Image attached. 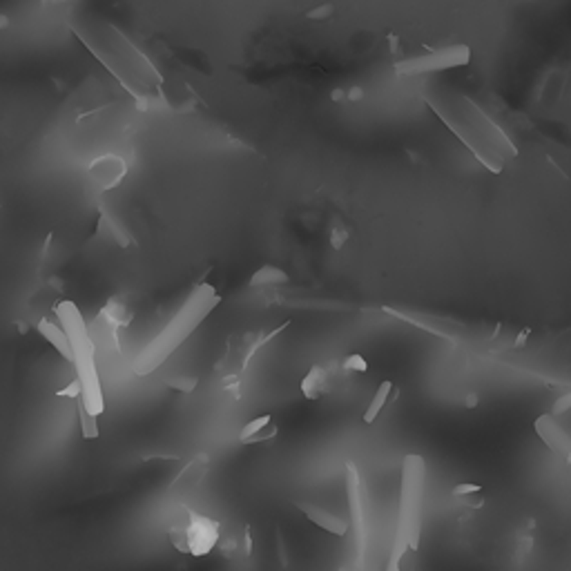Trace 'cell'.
Returning a JSON list of instances; mask_svg holds the SVG:
<instances>
[{"mask_svg":"<svg viewBox=\"0 0 571 571\" xmlns=\"http://www.w3.org/2000/svg\"><path fill=\"white\" fill-rule=\"evenodd\" d=\"M428 108L449 128L455 137L462 141L466 150L480 161V163L493 174H500L507 159L518 154L516 146L504 134L502 128L491 121V117L482 108H478L471 99L455 97L449 101L424 99Z\"/></svg>","mask_w":571,"mask_h":571,"instance_id":"1","label":"cell"},{"mask_svg":"<svg viewBox=\"0 0 571 571\" xmlns=\"http://www.w3.org/2000/svg\"><path fill=\"white\" fill-rule=\"evenodd\" d=\"M219 301H221V297H219V292L214 290V286H210V283L194 286L192 292L188 294V299L181 303V308L174 312V317L170 319L163 326V330H161L159 335L139 353L134 364H132L134 373L143 377V375H150L152 370H157L199 326H201V321L219 306Z\"/></svg>","mask_w":571,"mask_h":571,"instance_id":"2","label":"cell"},{"mask_svg":"<svg viewBox=\"0 0 571 571\" xmlns=\"http://www.w3.org/2000/svg\"><path fill=\"white\" fill-rule=\"evenodd\" d=\"M426 462L422 455L408 453L402 462V487H399L397 529L388 556L386 571H402L406 551H420L422 536V498H424Z\"/></svg>","mask_w":571,"mask_h":571,"instance_id":"3","label":"cell"},{"mask_svg":"<svg viewBox=\"0 0 571 571\" xmlns=\"http://www.w3.org/2000/svg\"><path fill=\"white\" fill-rule=\"evenodd\" d=\"M54 315L72 346V366L76 368V379L81 382V406L90 415L99 417L103 408H106V402H103L101 379L97 370V350H94L88 335V321L83 319L81 310L74 301L56 303Z\"/></svg>","mask_w":571,"mask_h":571,"instance_id":"4","label":"cell"},{"mask_svg":"<svg viewBox=\"0 0 571 571\" xmlns=\"http://www.w3.org/2000/svg\"><path fill=\"white\" fill-rule=\"evenodd\" d=\"M286 328H288V321H283L277 330H270L268 335H263V332H243L239 337L228 339L223 357L214 364V370L223 377L226 391H230L234 397H239L241 377L246 373V368H248V364L252 361V357L259 353L266 344H270L274 337H279V332Z\"/></svg>","mask_w":571,"mask_h":571,"instance_id":"5","label":"cell"},{"mask_svg":"<svg viewBox=\"0 0 571 571\" xmlns=\"http://www.w3.org/2000/svg\"><path fill=\"white\" fill-rule=\"evenodd\" d=\"M183 509V520L170 527V542L181 554L203 558L219 545L221 540V525L214 518H208L190 507Z\"/></svg>","mask_w":571,"mask_h":571,"instance_id":"6","label":"cell"},{"mask_svg":"<svg viewBox=\"0 0 571 571\" xmlns=\"http://www.w3.org/2000/svg\"><path fill=\"white\" fill-rule=\"evenodd\" d=\"M471 63V47L458 43L435 50L431 54L411 56L395 63V72L399 76H417V74H431V72H444L453 68H464Z\"/></svg>","mask_w":571,"mask_h":571,"instance_id":"7","label":"cell"},{"mask_svg":"<svg viewBox=\"0 0 571 571\" xmlns=\"http://www.w3.org/2000/svg\"><path fill=\"white\" fill-rule=\"evenodd\" d=\"M344 471H346L348 513H350V525H353V534H355V560H357V567L364 569L366 549H368V527L364 516V500H361V482H359L357 466L353 462H346Z\"/></svg>","mask_w":571,"mask_h":571,"instance_id":"8","label":"cell"},{"mask_svg":"<svg viewBox=\"0 0 571 571\" xmlns=\"http://www.w3.org/2000/svg\"><path fill=\"white\" fill-rule=\"evenodd\" d=\"M126 174H128V161L119 154H101L88 168L90 183L99 192H110V190L119 188Z\"/></svg>","mask_w":571,"mask_h":571,"instance_id":"9","label":"cell"},{"mask_svg":"<svg viewBox=\"0 0 571 571\" xmlns=\"http://www.w3.org/2000/svg\"><path fill=\"white\" fill-rule=\"evenodd\" d=\"M534 428H536V433L542 442H545V446L551 451V453H556L558 458H563V460H571V437L560 428V424L556 422V417L551 415V413H545V415H540L538 420L534 422Z\"/></svg>","mask_w":571,"mask_h":571,"instance_id":"10","label":"cell"},{"mask_svg":"<svg viewBox=\"0 0 571 571\" xmlns=\"http://www.w3.org/2000/svg\"><path fill=\"white\" fill-rule=\"evenodd\" d=\"M119 332L121 330L106 315H101V312L92 321H88V335L97 353H117Z\"/></svg>","mask_w":571,"mask_h":571,"instance_id":"11","label":"cell"},{"mask_svg":"<svg viewBox=\"0 0 571 571\" xmlns=\"http://www.w3.org/2000/svg\"><path fill=\"white\" fill-rule=\"evenodd\" d=\"M208 466H210V458H208L206 453L194 455V458L190 460V462L183 466V469L179 471L177 478H174L172 482H170L168 491H170V493H186V491L197 489L199 484H201V480L206 478Z\"/></svg>","mask_w":571,"mask_h":571,"instance_id":"12","label":"cell"},{"mask_svg":"<svg viewBox=\"0 0 571 571\" xmlns=\"http://www.w3.org/2000/svg\"><path fill=\"white\" fill-rule=\"evenodd\" d=\"M297 507L301 509L303 516H306L315 527L328 531V534H332V536H346L348 534V522L344 518L335 516V513H330V511L317 507V504H310V502H299Z\"/></svg>","mask_w":571,"mask_h":571,"instance_id":"13","label":"cell"},{"mask_svg":"<svg viewBox=\"0 0 571 571\" xmlns=\"http://www.w3.org/2000/svg\"><path fill=\"white\" fill-rule=\"evenodd\" d=\"M99 312H101V315H106L119 330H123V328L130 326L132 319H134V303H132L130 294L121 292V294H114V297H110L106 301V306H103Z\"/></svg>","mask_w":571,"mask_h":571,"instance_id":"14","label":"cell"},{"mask_svg":"<svg viewBox=\"0 0 571 571\" xmlns=\"http://www.w3.org/2000/svg\"><path fill=\"white\" fill-rule=\"evenodd\" d=\"M36 330L41 332V335H43L47 341H50V344H52L56 350H59L63 359H68L70 364H72V361H74V355H72L70 339H68V335H65V330L61 328V323H59V321L43 317V319H38V321H36Z\"/></svg>","mask_w":571,"mask_h":571,"instance_id":"15","label":"cell"},{"mask_svg":"<svg viewBox=\"0 0 571 571\" xmlns=\"http://www.w3.org/2000/svg\"><path fill=\"white\" fill-rule=\"evenodd\" d=\"M97 232L101 237H108V239L112 243H117L119 248H128V246L132 243V237L128 232V228L123 226L110 210H101L99 223H97Z\"/></svg>","mask_w":571,"mask_h":571,"instance_id":"16","label":"cell"},{"mask_svg":"<svg viewBox=\"0 0 571 571\" xmlns=\"http://www.w3.org/2000/svg\"><path fill=\"white\" fill-rule=\"evenodd\" d=\"M288 281V272L283 268H277V266H261L250 277L252 288H274V286H286Z\"/></svg>","mask_w":571,"mask_h":571,"instance_id":"17","label":"cell"},{"mask_svg":"<svg viewBox=\"0 0 571 571\" xmlns=\"http://www.w3.org/2000/svg\"><path fill=\"white\" fill-rule=\"evenodd\" d=\"M301 395L306 397V399H319L323 395V391H326V373H323V368L321 366H312L306 377L301 379Z\"/></svg>","mask_w":571,"mask_h":571,"instance_id":"18","label":"cell"},{"mask_svg":"<svg viewBox=\"0 0 571 571\" xmlns=\"http://www.w3.org/2000/svg\"><path fill=\"white\" fill-rule=\"evenodd\" d=\"M391 393H393V382H382L377 386L373 399H370V404L366 406V411H364V424H375L377 422L379 413H382L384 406L388 404Z\"/></svg>","mask_w":571,"mask_h":571,"instance_id":"19","label":"cell"},{"mask_svg":"<svg viewBox=\"0 0 571 571\" xmlns=\"http://www.w3.org/2000/svg\"><path fill=\"white\" fill-rule=\"evenodd\" d=\"M163 384L177 393H192L199 386V377L197 375H168V377H163Z\"/></svg>","mask_w":571,"mask_h":571,"instance_id":"20","label":"cell"},{"mask_svg":"<svg viewBox=\"0 0 571 571\" xmlns=\"http://www.w3.org/2000/svg\"><path fill=\"white\" fill-rule=\"evenodd\" d=\"M272 424V415H259V417H254V420H250L248 424H246L241 428V433H239V442H246V440H250V437L254 435H259L261 431H266Z\"/></svg>","mask_w":571,"mask_h":571,"instance_id":"21","label":"cell"},{"mask_svg":"<svg viewBox=\"0 0 571 571\" xmlns=\"http://www.w3.org/2000/svg\"><path fill=\"white\" fill-rule=\"evenodd\" d=\"M79 420H81V433H83L85 440H94V437H99V417L90 415L81 404H79Z\"/></svg>","mask_w":571,"mask_h":571,"instance_id":"22","label":"cell"},{"mask_svg":"<svg viewBox=\"0 0 571 571\" xmlns=\"http://www.w3.org/2000/svg\"><path fill=\"white\" fill-rule=\"evenodd\" d=\"M348 239H350L348 226H344V223L339 221V219H335V223L330 226V248L332 250H341Z\"/></svg>","mask_w":571,"mask_h":571,"instance_id":"23","label":"cell"},{"mask_svg":"<svg viewBox=\"0 0 571 571\" xmlns=\"http://www.w3.org/2000/svg\"><path fill=\"white\" fill-rule=\"evenodd\" d=\"M344 370H348V373H366L368 370V361L364 355H359V353H353V355H348L344 359Z\"/></svg>","mask_w":571,"mask_h":571,"instance_id":"24","label":"cell"},{"mask_svg":"<svg viewBox=\"0 0 571 571\" xmlns=\"http://www.w3.org/2000/svg\"><path fill=\"white\" fill-rule=\"evenodd\" d=\"M480 491H482L480 484L462 482V484H455V487H453V496L455 498H469V496H478Z\"/></svg>","mask_w":571,"mask_h":571,"instance_id":"25","label":"cell"},{"mask_svg":"<svg viewBox=\"0 0 571 571\" xmlns=\"http://www.w3.org/2000/svg\"><path fill=\"white\" fill-rule=\"evenodd\" d=\"M332 12H335V7L332 5H319L315 9H310L306 16L310 18V21H326V18L332 16Z\"/></svg>","mask_w":571,"mask_h":571,"instance_id":"26","label":"cell"},{"mask_svg":"<svg viewBox=\"0 0 571 571\" xmlns=\"http://www.w3.org/2000/svg\"><path fill=\"white\" fill-rule=\"evenodd\" d=\"M274 435H277V426H272V424H270L268 428H266V431H261L259 435H254V437H250V440H246V442H241V444H246V446H248V444H261V442H270Z\"/></svg>","mask_w":571,"mask_h":571,"instance_id":"27","label":"cell"},{"mask_svg":"<svg viewBox=\"0 0 571 571\" xmlns=\"http://www.w3.org/2000/svg\"><path fill=\"white\" fill-rule=\"evenodd\" d=\"M59 397H65V399H76V397H81V382L79 379H72V382L65 386V388H61L59 393H56Z\"/></svg>","mask_w":571,"mask_h":571,"instance_id":"28","label":"cell"},{"mask_svg":"<svg viewBox=\"0 0 571 571\" xmlns=\"http://www.w3.org/2000/svg\"><path fill=\"white\" fill-rule=\"evenodd\" d=\"M571 411V391L569 393H563V397H558L556 399V404H554V413L551 415H563V413H569Z\"/></svg>","mask_w":571,"mask_h":571,"instance_id":"29","label":"cell"},{"mask_svg":"<svg viewBox=\"0 0 571 571\" xmlns=\"http://www.w3.org/2000/svg\"><path fill=\"white\" fill-rule=\"evenodd\" d=\"M239 549H241V554L248 558L250 554H252V536H250V527L246 525L243 527V536H241V545H239Z\"/></svg>","mask_w":571,"mask_h":571,"instance_id":"30","label":"cell"},{"mask_svg":"<svg viewBox=\"0 0 571 571\" xmlns=\"http://www.w3.org/2000/svg\"><path fill=\"white\" fill-rule=\"evenodd\" d=\"M366 97V92L359 88V85H353V88H348L346 90V101L348 103H359V101H364Z\"/></svg>","mask_w":571,"mask_h":571,"instance_id":"31","label":"cell"},{"mask_svg":"<svg viewBox=\"0 0 571 571\" xmlns=\"http://www.w3.org/2000/svg\"><path fill=\"white\" fill-rule=\"evenodd\" d=\"M277 551H279V560H281V567L288 565V554H286V545H283V536L281 531L277 529Z\"/></svg>","mask_w":571,"mask_h":571,"instance_id":"32","label":"cell"},{"mask_svg":"<svg viewBox=\"0 0 571 571\" xmlns=\"http://www.w3.org/2000/svg\"><path fill=\"white\" fill-rule=\"evenodd\" d=\"M478 402H480V399H478V393H475V391H469V393H466V397H464V406L469 408V411H473V408L478 406Z\"/></svg>","mask_w":571,"mask_h":571,"instance_id":"33","label":"cell"},{"mask_svg":"<svg viewBox=\"0 0 571 571\" xmlns=\"http://www.w3.org/2000/svg\"><path fill=\"white\" fill-rule=\"evenodd\" d=\"M234 549H239V545H237V540H232V538H226L223 542H221V551L226 556H230Z\"/></svg>","mask_w":571,"mask_h":571,"instance_id":"34","label":"cell"},{"mask_svg":"<svg viewBox=\"0 0 571 571\" xmlns=\"http://www.w3.org/2000/svg\"><path fill=\"white\" fill-rule=\"evenodd\" d=\"M330 101L332 103H344L346 101V90L344 88H335L330 92Z\"/></svg>","mask_w":571,"mask_h":571,"instance_id":"35","label":"cell"},{"mask_svg":"<svg viewBox=\"0 0 571 571\" xmlns=\"http://www.w3.org/2000/svg\"><path fill=\"white\" fill-rule=\"evenodd\" d=\"M388 45H391V54H395V56L402 54V50H399V41H397L395 34H388Z\"/></svg>","mask_w":571,"mask_h":571,"instance_id":"36","label":"cell"},{"mask_svg":"<svg viewBox=\"0 0 571 571\" xmlns=\"http://www.w3.org/2000/svg\"><path fill=\"white\" fill-rule=\"evenodd\" d=\"M527 335H529V332H522V335L518 337V341H516V346H522V344H525V339H527Z\"/></svg>","mask_w":571,"mask_h":571,"instance_id":"37","label":"cell"},{"mask_svg":"<svg viewBox=\"0 0 571 571\" xmlns=\"http://www.w3.org/2000/svg\"><path fill=\"white\" fill-rule=\"evenodd\" d=\"M7 25H9L7 16H5V14H0V30H3V27H7Z\"/></svg>","mask_w":571,"mask_h":571,"instance_id":"38","label":"cell"}]
</instances>
